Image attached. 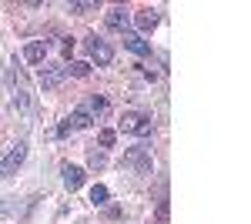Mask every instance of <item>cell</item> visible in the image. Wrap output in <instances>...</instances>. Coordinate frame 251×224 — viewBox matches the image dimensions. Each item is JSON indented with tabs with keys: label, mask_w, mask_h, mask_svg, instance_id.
Returning <instances> with one entry per match:
<instances>
[{
	"label": "cell",
	"mask_w": 251,
	"mask_h": 224,
	"mask_svg": "<svg viewBox=\"0 0 251 224\" xmlns=\"http://www.w3.org/2000/svg\"><path fill=\"white\" fill-rule=\"evenodd\" d=\"M117 127H121L124 134H137V137H148V134H151V117H148V114L131 111V114H124V117L117 121Z\"/></svg>",
	"instance_id": "obj_1"
},
{
	"label": "cell",
	"mask_w": 251,
	"mask_h": 224,
	"mask_svg": "<svg viewBox=\"0 0 251 224\" xmlns=\"http://www.w3.org/2000/svg\"><path fill=\"white\" fill-rule=\"evenodd\" d=\"M27 161V144L20 141V144H14V148L3 154V161H0V177H10V174H17V168Z\"/></svg>",
	"instance_id": "obj_2"
},
{
	"label": "cell",
	"mask_w": 251,
	"mask_h": 224,
	"mask_svg": "<svg viewBox=\"0 0 251 224\" xmlns=\"http://www.w3.org/2000/svg\"><path fill=\"white\" fill-rule=\"evenodd\" d=\"M64 80H67V67H60V64H44V67H40V84H44V91H57Z\"/></svg>",
	"instance_id": "obj_3"
},
{
	"label": "cell",
	"mask_w": 251,
	"mask_h": 224,
	"mask_svg": "<svg viewBox=\"0 0 251 224\" xmlns=\"http://www.w3.org/2000/svg\"><path fill=\"white\" fill-rule=\"evenodd\" d=\"M87 47H91V57H94L100 67L114 60V50H111V44H107V40H100L97 34H91V37H87Z\"/></svg>",
	"instance_id": "obj_4"
},
{
	"label": "cell",
	"mask_w": 251,
	"mask_h": 224,
	"mask_svg": "<svg viewBox=\"0 0 251 224\" xmlns=\"http://www.w3.org/2000/svg\"><path fill=\"white\" fill-rule=\"evenodd\" d=\"M124 164H131L137 174H151V154H148V150H141V148H134V150H127V154H124Z\"/></svg>",
	"instance_id": "obj_5"
},
{
	"label": "cell",
	"mask_w": 251,
	"mask_h": 224,
	"mask_svg": "<svg viewBox=\"0 0 251 224\" xmlns=\"http://www.w3.org/2000/svg\"><path fill=\"white\" fill-rule=\"evenodd\" d=\"M60 174H64V187H67V191H77V187L84 184V171L74 168V164H64Z\"/></svg>",
	"instance_id": "obj_6"
},
{
	"label": "cell",
	"mask_w": 251,
	"mask_h": 224,
	"mask_svg": "<svg viewBox=\"0 0 251 224\" xmlns=\"http://www.w3.org/2000/svg\"><path fill=\"white\" fill-rule=\"evenodd\" d=\"M24 57H27L30 64H40V60L47 57V40H30V44L24 47Z\"/></svg>",
	"instance_id": "obj_7"
},
{
	"label": "cell",
	"mask_w": 251,
	"mask_h": 224,
	"mask_svg": "<svg viewBox=\"0 0 251 224\" xmlns=\"http://www.w3.org/2000/svg\"><path fill=\"white\" fill-rule=\"evenodd\" d=\"M107 27H111V30H124V27H127V10H124V7L107 10Z\"/></svg>",
	"instance_id": "obj_8"
},
{
	"label": "cell",
	"mask_w": 251,
	"mask_h": 224,
	"mask_svg": "<svg viewBox=\"0 0 251 224\" xmlns=\"http://www.w3.org/2000/svg\"><path fill=\"white\" fill-rule=\"evenodd\" d=\"M134 24L141 27V30H154V27H157V10H137Z\"/></svg>",
	"instance_id": "obj_9"
},
{
	"label": "cell",
	"mask_w": 251,
	"mask_h": 224,
	"mask_svg": "<svg viewBox=\"0 0 251 224\" xmlns=\"http://www.w3.org/2000/svg\"><path fill=\"white\" fill-rule=\"evenodd\" d=\"M124 47H127V50H134V54H148V50H151V47H148V44H144V40L137 37V34H124Z\"/></svg>",
	"instance_id": "obj_10"
},
{
	"label": "cell",
	"mask_w": 251,
	"mask_h": 224,
	"mask_svg": "<svg viewBox=\"0 0 251 224\" xmlns=\"http://www.w3.org/2000/svg\"><path fill=\"white\" fill-rule=\"evenodd\" d=\"M67 121H71V127H91V121H94V117H91V111H74Z\"/></svg>",
	"instance_id": "obj_11"
},
{
	"label": "cell",
	"mask_w": 251,
	"mask_h": 224,
	"mask_svg": "<svg viewBox=\"0 0 251 224\" xmlns=\"http://www.w3.org/2000/svg\"><path fill=\"white\" fill-rule=\"evenodd\" d=\"M107 198H111V194H107V187H104V184H94V187H91V204L100 207V204H107Z\"/></svg>",
	"instance_id": "obj_12"
},
{
	"label": "cell",
	"mask_w": 251,
	"mask_h": 224,
	"mask_svg": "<svg viewBox=\"0 0 251 224\" xmlns=\"http://www.w3.org/2000/svg\"><path fill=\"white\" fill-rule=\"evenodd\" d=\"M114 141H117V131H111V127H104V131L97 134V144L100 148H114Z\"/></svg>",
	"instance_id": "obj_13"
},
{
	"label": "cell",
	"mask_w": 251,
	"mask_h": 224,
	"mask_svg": "<svg viewBox=\"0 0 251 224\" xmlns=\"http://www.w3.org/2000/svg\"><path fill=\"white\" fill-rule=\"evenodd\" d=\"M87 164H91V168H104V164H107V154H104V150H91V154H87Z\"/></svg>",
	"instance_id": "obj_14"
},
{
	"label": "cell",
	"mask_w": 251,
	"mask_h": 224,
	"mask_svg": "<svg viewBox=\"0 0 251 224\" xmlns=\"http://www.w3.org/2000/svg\"><path fill=\"white\" fill-rule=\"evenodd\" d=\"M14 107H17V111H30V97H27V91L14 94Z\"/></svg>",
	"instance_id": "obj_15"
},
{
	"label": "cell",
	"mask_w": 251,
	"mask_h": 224,
	"mask_svg": "<svg viewBox=\"0 0 251 224\" xmlns=\"http://www.w3.org/2000/svg\"><path fill=\"white\" fill-rule=\"evenodd\" d=\"M71 74H74V77H87V74H91V64H87V60H77V64H71Z\"/></svg>",
	"instance_id": "obj_16"
},
{
	"label": "cell",
	"mask_w": 251,
	"mask_h": 224,
	"mask_svg": "<svg viewBox=\"0 0 251 224\" xmlns=\"http://www.w3.org/2000/svg\"><path fill=\"white\" fill-rule=\"evenodd\" d=\"M87 107H91V111H94V114H104V111H107V100H104V97H97V94H94Z\"/></svg>",
	"instance_id": "obj_17"
},
{
	"label": "cell",
	"mask_w": 251,
	"mask_h": 224,
	"mask_svg": "<svg viewBox=\"0 0 251 224\" xmlns=\"http://www.w3.org/2000/svg\"><path fill=\"white\" fill-rule=\"evenodd\" d=\"M71 10H74V14H91V10H97V3L84 0V3H71Z\"/></svg>",
	"instance_id": "obj_18"
},
{
	"label": "cell",
	"mask_w": 251,
	"mask_h": 224,
	"mask_svg": "<svg viewBox=\"0 0 251 224\" xmlns=\"http://www.w3.org/2000/svg\"><path fill=\"white\" fill-rule=\"evenodd\" d=\"M71 131H74V127H71V121H64V124H60V127H57V137H67V134H71Z\"/></svg>",
	"instance_id": "obj_19"
}]
</instances>
